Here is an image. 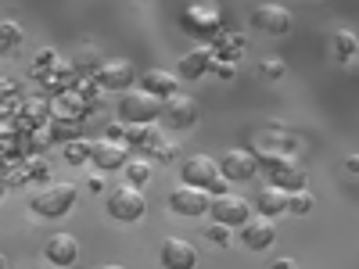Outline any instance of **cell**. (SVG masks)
I'll return each mask as SVG.
<instances>
[{"instance_id":"52a82bcc","label":"cell","mask_w":359,"mask_h":269,"mask_svg":"<svg viewBox=\"0 0 359 269\" xmlns=\"http://www.w3.org/2000/svg\"><path fill=\"white\" fill-rule=\"evenodd\" d=\"M94 79L104 90H130L137 83V69H133V62H126V57H108V62H101Z\"/></svg>"},{"instance_id":"ba28073f","label":"cell","mask_w":359,"mask_h":269,"mask_svg":"<svg viewBox=\"0 0 359 269\" xmlns=\"http://www.w3.org/2000/svg\"><path fill=\"white\" fill-rule=\"evenodd\" d=\"M208 205H212V198H208L205 191H198V187H176L172 194H169V208H172V212L176 216H205L208 212Z\"/></svg>"},{"instance_id":"f1b7e54d","label":"cell","mask_w":359,"mask_h":269,"mask_svg":"<svg viewBox=\"0 0 359 269\" xmlns=\"http://www.w3.org/2000/svg\"><path fill=\"white\" fill-rule=\"evenodd\" d=\"M123 133H126L123 123H111V126H108V140H118V144H123Z\"/></svg>"},{"instance_id":"3957f363","label":"cell","mask_w":359,"mask_h":269,"mask_svg":"<svg viewBox=\"0 0 359 269\" xmlns=\"http://www.w3.org/2000/svg\"><path fill=\"white\" fill-rule=\"evenodd\" d=\"M76 198H79L76 184H50L33 198V212L43 216V219H62L65 212H72Z\"/></svg>"},{"instance_id":"e0dca14e","label":"cell","mask_w":359,"mask_h":269,"mask_svg":"<svg viewBox=\"0 0 359 269\" xmlns=\"http://www.w3.org/2000/svg\"><path fill=\"white\" fill-rule=\"evenodd\" d=\"M216 69V54L208 50V47H194L184 54V62H180V76L184 79H201L205 72H212Z\"/></svg>"},{"instance_id":"d6986e66","label":"cell","mask_w":359,"mask_h":269,"mask_svg":"<svg viewBox=\"0 0 359 269\" xmlns=\"http://www.w3.org/2000/svg\"><path fill=\"white\" fill-rule=\"evenodd\" d=\"M269 176H273V184H269V187H277V191H284V194H294V191H306V172L298 169L294 162H287V165L273 169V172H269Z\"/></svg>"},{"instance_id":"d6a6232c","label":"cell","mask_w":359,"mask_h":269,"mask_svg":"<svg viewBox=\"0 0 359 269\" xmlns=\"http://www.w3.org/2000/svg\"><path fill=\"white\" fill-rule=\"evenodd\" d=\"M29 172H33V176H47V165H43V162H36V165H29Z\"/></svg>"},{"instance_id":"484cf974","label":"cell","mask_w":359,"mask_h":269,"mask_svg":"<svg viewBox=\"0 0 359 269\" xmlns=\"http://www.w3.org/2000/svg\"><path fill=\"white\" fill-rule=\"evenodd\" d=\"M65 162H69V165H83V162H90V144H86V140H72V144H65Z\"/></svg>"},{"instance_id":"d4e9b609","label":"cell","mask_w":359,"mask_h":269,"mask_svg":"<svg viewBox=\"0 0 359 269\" xmlns=\"http://www.w3.org/2000/svg\"><path fill=\"white\" fill-rule=\"evenodd\" d=\"M287 212H294V216L313 212V194H309V191H294V194H287Z\"/></svg>"},{"instance_id":"9c48e42d","label":"cell","mask_w":359,"mask_h":269,"mask_svg":"<svg viewBox=\"0 0 359 269\" xmlns=\"http://www.w3.org/2000/svg\"><path fill=\"white\" fill-rule=\"evenodd\" d=\"M252 25L262 29V33H269V36H284L291 29V11L280 8V4H259L252 11Z\"/></svg>"},{"instance_id":"277c9868","label":"cell","mask_w":359,"mask_h":269,"mask_svg":"<svg viewBox=\"0 0 359 269\" xmlns=\"http://www.w3.org/2000/svg\"><path fill=\"white\" fill-rule=\"evenodd\" d=\"M208 212H212V219L219 223V226H245L248 219H252V201L248 198H241V194H219V198H212V205H208Z\"/></svg>"},{"instance_id":"30bf717a","label":"cell","mask_w":359,"mask_h":269,"mask_svg":"<svg viewBox=\"0 0 359 269\" xmlns=\"http://www.w3.org/2000/svg\"><path fill=\"white\" fill-rule=\"evenodd\" d=\"M158 258H162V265H165V269H194L198 251H194V244H191V241H184V237H165Z\"/></svg>"},{"instance_id":"d590c367","label":"cell","mask_w":359,"mask_h":269,"mask_svg":"<svg viewBox=\"0 0 359 269\" xmlns=\"http://www.w3.org/2000/svg\"><path fill=\"white\" fill-rule=\"evenodd\" d=\"M0 269H8V255H0Z\"/></svg>"},{"instance_id":"8fae6325","label":"cell","mask_w":359,"mask_h":269,"mask_svg":"<svg viewBox=\"0 0 359 269\" xmlns=\"http://www.w3.org/2000/svg\"><path fill=\"white\" fill-rule=\"evenodd\" d=\"M126 155H130V147L118 144V140H108V137L90 144V162H94L97 169H104V172L123 169V165H126Z\"/></svg>"},{"instance_id":"f546056e","label":"cell","mask_w":359,"mask_h":269,"mask_svg":"<svg viewBox=\"0 0 359 269\" xmlns=\"http://www.w3.org/2000/svg\"><path fill=\"white\" fill-rule=\"evenodd\" d=\"M50 62H54V50H50V47H47V50H40V54H36V65H40V69H47V65H50Z\"/></svg>"},{"instance_id":"7a4b0ae2","label":"cell","mask_w":359,"mask_h":269,"mask_svg":"<svg viewBox=\"0 0 359 269\" xmlns=\"http://www.w3.org/2000/svg\"><path fill=\"white\" fill-rule=\"evenodd\" d=\"M184 184L212 194V198L226 194V176L219 172V162H212L208 155H194V158L184 162Z\"/></svg>"},{"instance_id":"836d02e7","label":"cell","mask_w":359,"mask_h":269,"mask_svg":"<svg viewBox=\"0 0 359 269\" xmlns=\"http://www.w3.org/2000/svg\"><path fill=\"white\" fill-rule=\"evenodd\" d=\"M345 169H348V172H359V155H352V158L345 162Z\"/></svg>"},{"instance_id":"603a6c76","label":"cell","mask_w":359,"mask_h":269,"mask_svg":"<svg viewBox=\"0 0 359 269\" xmlns=\"http://www.w3.org/2000/svg\"><path fill=\"white\" fill-rule=\"evenodd\" d=\"M18 43H22V29L15 22H4V25H0V54L15 50Z\"/></svg>"},{"instance_id":"44dd1931","label":"cell","mask_w":359,"mask_h":269,"mask_svg":"<svg viewBox=\"0 0 359 269\" xmlns=\"http://www.w3.org/2000/svg\"><path fill=\"white\" fill-rule=\"evenodd\" d=\"M126 172V187H144V184H151V162H126L123 165Z\"/></svg>"},{"instance_id":"7402d4cb","label":"cell","mask_w":359,"mask_h":269,"mask_svg":"<svg viewBox=\"0 0 359 269\" xmlns=\"http://www.w3.org/2000/svg\"><path fill=\"white\" fill-rule=\"evenodd\" d=\"M50 137H54V140H65V144L79 140V118H76V123H65V118H50Z\"/></svg>"},{"instance_id":"9a60e30c","label":"cell","mask_w":359,"mask_h":269,"mask_svg":"<svg viewBox=\"0 0 359 269\" xmlns=\"http://www.w3.org/2000/svg\"><path fill=\"white\" fill-rule=\"evenodd\" d=\"M43 255H47V262H54V265H76L79 244H76L72 233H54L50 241L43 244Z\"/></svg>"},{"instance_id":"5bb4252c","label":"cell","mask_w":359,"mask_h":269,"mask_svg":"<svg viewBox=\"0 0 359 269\" xmlns=\"http://www.w3.org/2000/svg\"><path fill=\"white\" fill-rule=\"evenodd\" d=\"M241 241H245V248H252V251H266L269 244L277 241V230H273V223L269 219H248L245 226H241Z\"/></svg>"},{"instance_id":"2e32d148","label":"cell","mask_w":359,"mask_h":269,"mask_svg":"<svg viewBox=\"0 0 359 269\" xmlns=\"http://www.w3.org/2000/svg\"><path fill=\"white\" fill-rule=\"evenodd\" d=\"M140 86H144L151 97H158V101H169V97H176V94H180V79H176L172 72H165V69H151V72H144V76H140Z\"/></svg>"},{"instance_id":"83f0119b","label":"cell","mask_w":359,"mask_h":269,"mask_svg":"<svg viewBox=\"0 0 359 269\" xmlns=\"http://www.w3.org/2000/svg\"><path fill=\"white\" fill-rule=\"evenodd\" d=\"M208 241H216V244H230V226L212 223V226H208Z\"/></svg>"},{"instance_id":"ac0fdd59","label":"cell","mask_w":359,"mask_h":269,"mask_svg":"<svg viewBox=\"0 0 359 269\" xmlns=\"http://www.w3.org/2000/svg\"><path fill=\"white\" fill-rule=\"evenodd\" d=\"M255 212H259L262 219H273V216L287 212V194L277 191V187H262V191L255 194Z\"/></svg>"},{"instance_id":"e575fe53","label":"cell","mask_w":359,"mask_h":269,"mask_svg":"<svg viewBox=\"0 0 359 269\" xmlns=\"http://www.w3.org/2000/svg\"><path fill=\"white\" fill-rule=\"evenodd\" d=\"M273 269H294V265H291V258H280V262H277Z\"/></svg>"},{"instance_id":"ffe728a7","label":"cell","mask_w":359,"mask_h":269,"mask_svg":"<svg viewBox=\"0 0 359 269\" xmlns=\"http://www.w3.org/2000/svg\"><path fill=\"white\" fill-rule=\"evenodd\" d=\"M123 144H130V147H147V151H155V147L162 144V137H158L155 123H151V126H126Z\"/></svg>"},{"instance_id":"7c38bea8","label":"cell","mask_w":359,"mask_h":269,"mask_svg":"<svg viewBox=\"0 0 359 269\" xmlns=\"http://www.w3.org/2000/svg\"><path fill=\"white\" fill-rule=\"evenodd\" d=\"M219 172L226 179H252L259 172V158L252 151H241V147H233V151H226L219 158Z\"/></svg>"},{"instance_id":"4fadbf2b","label":"cell","mask_w":359,"mask_h":269,"mask_svg":"<svg viewBox=\"0 0 359 269\" xmlns=\"http://www.w3.org/2000/svg\"><path fill=\"white\" fill-rule=\"evenodd\" d=\"M162 115L169 118V126H176V130H191V126L198 123V104H194V97L176 94V97H169V101H165Z\"/></svg>"},{"instance_id":"8992f818","label":"cell","mask_w":359,"mask_h":269,"mask_svg":"<svg viewBox=\"0 0 359 269\" xmlns=\"http://www.w3.org/2000/svg\"><path fill=\"white\" fill-rule=\"evenodd\" d=\"M184 29L191 36H216L219 33V8L212 4H191L184 15H180Z\"/></svg>"},{"instance_id":"8d00e7d4","label":"cell","mask_w":359,"mask_h":269,"mask_svg":"<svg viewBox=\"0 0 359 269\" xmlns=\"http://www.w3.org/2000/svg\"><path fill=\"white\" fill-rule=\"evenodd\" d=\"M101 269H123V265H101Z\"/></svg>"},{"instance_id":"5b68a950","label":"cell","mask_w":359,"mask_h":269,"mask_svg":"<svg viewBox=\"0 0 359 269\" xmlns=\"http://www.w3.org/2000/svg\"><path fill=\"white\" fill-rule=\"evenodd\" d=\"M144 208H147V201L137 187H118L108 194V216L118 223H137L144 216Z\"/></svg>"},{"instance_id":"6da1fadb","label":"cell","mask_w":359,"mask_h":269,"mask_svg":"<svg viewBox=\"0 0 359 269\" xmlns=\"http://www.w3.org/2000/svg\"><path fill=\"white\" fill-rule=\"evenodd\" d=\"M165 101L151 97L147 90H126L118 97V118H126V126H151L155 118H162Z\"/></svg>"},{"instance_id":"cb8c5ba5","label":"cell","mask_w":359,"mask_h":269,"mask_svg":"<svg viewBox=\"0 0 359 269\" xmlns=\"http://www.w3.org/2000/svg\"><path fill=\"white\" fill-rule=\"evenodd\" d=\"M334 50H338L341 62H352V54L359 50V40H355L352 33H345V29H341V33H334Z\"/></svg>"},{"instance_id":"1f68e13d","label":"cell","mask_w":359,"mask_h":269,"mask_svg":"<svg viewBox=\"0 0 359 269\" xmlns=\"http://www.w3.org/2000/svg\"><path fill=\"white\" fill-rule=\"evenodd\" d=\"M216 72H219L223 79H230V76H233V65H230V62H223V65H216Z\"/></svg>"},{"instance_id":"4dcf8cb0","label":"cell","mask_w":359,"mask_h":269,"mask_svg":"<svg viewBox=\"0 0 359 269\" xmlns=\"http://www.w3.org/2000/svg\"><path fill=\"white\" fill-rule=\"evenodd\" d=\"M155 155H158L162 162H165V158H172V144H169V140H162V144L155 147Z\"/></svg>"},{"instance_id":"4316f807","label":"cell","mask_w":359,"mask_h":269,"mask_svg":"<svg viewBox=\"0 0 359 269\" xmlns=\"http://www.w3.org/2000/svg\"><path fill=\"white\" fill-rule=\"evenodd\" d=\"M259 72H262V76H269V79H280V76H284V62H280V57H273V54H269V57H262Z\"/></svg>"}]
</instances>
